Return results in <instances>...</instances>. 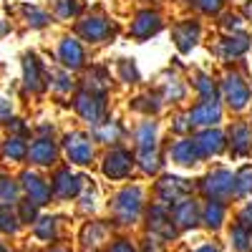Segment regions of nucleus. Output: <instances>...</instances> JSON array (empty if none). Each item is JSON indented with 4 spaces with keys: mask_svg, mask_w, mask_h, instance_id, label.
Here are the masks:
<instances>
[{
    "mask_svg": "<svg viewBox=\"0 0 252 252\" xmlns=\"http://www.w3.org/2000/svg\"><path fill=\"white\" fill-rule=\"evenodd\" d=\"M141 212V189L139 187H129L116 197L114 202V217L119 224H134L136 217Z\"/></svg>",
    "mask_w": 252,
    "mask_h": 252,
    "instance_id": "obj_1",
    "label": "nucleus"
},
{
    "mask_svg": "<svg viewBox=\"0 0 252 252\" xmlns=\"http://www.w3.org/2000/svg\"><path fill=\"white\" fill-rule=\"evenodd\" d=\"M149 229H152V235H157V237H161L166 242L177 237V224L172 220V212L164 204H154L152 207V212H149Z\"/></svg>",
    "mask_w": 252,
    "mask_h": 252,
    "instance_id": "obj_2",
    "label": "nucleus"
},
{
    "mask_svg": "<svg viewBox=\"0 0 252 252\" xmlns=\"http://www.w3.org/2000/svg\"><path fill=\"white\" fill-rule=\"evenodd\" d=\"M202 189H204L207 197H212V199L220 202V199H224V197H229L235 192V177L229 174L227 169H217V172H212L204 179Z\"/></svg>",
    "mask_w": 252,
    "mask_h": 252,
    "instance_id": "obj_3",
    "label": "nucleus"
},
{
    "mask_svg": "<svg viewBox=\"0 0 252 252\" xmlns=\"http://www.w3.org/2000/svg\"><path fill=\"white\" fill-rule=\"evenodd\" d=\"M66 154L73 164H89L91 157H94V146H91V139L86 134H68L66 136Z\"/></svg>",
    "mask_w": 252,
    "mask_h": 252,
    "instance_id": "obj_4",
    "label": "nucleus"
},
{
    "mask_svg": "<svg viewBox=\"0 0 252 252\" xmlns=\"http://www.w3.org/2000/svg\"><path fill=\"white\" fill-rule=\"evenodd\" d=\"M76 111L86 119L89 124H101V116H103V101L101 96H96L94 91L89 94H78L76 96Z\"/></svg>",
    "mask_w": 252,
    "mask_h": 252,
    "instance_id": "obj_5",
    "label": "nucleus"
},
{
    "mask_svg": "<svg viewBox=\"0 0 252 252\" xmlns=\"http://www.w3.org/2000/svg\"><path fill=\"white\" fill-rule=\"evenodd\" d=\"M224 98L227 103L232 109H245L247 106V101H250V89H247V83L240 78V76H227L224 81Z\"/></svg>",
    "mask_w": 252,
    "mask_h": 252,
    "instance_id": "obj_6",
    "label": "nucleus"
},
{
    "mask_svg": "<svg viewBox=\"0 0 252 252\" xmlns=\"http://www.w3.org/2000/svg\"><path fill=\"white\" fill-rule=\"evenodd\" d=\"M172 220L177 227L182 229H189V227H194L197 222H202V215H199V207L192 202V199H179L172 209Z\"/></svg>",
    "mask_w": 252,
    "mask_h": 252,
    "instance_id": "obj_7",
    "label": "nucleus"
},
{
    "mask_svg": "<svg viewBox=\"0 0 252 252\" xmlns=\"http://www.w3.org/2000/svg\"><path fill=\"white\" fill-rule=\"evenodd\" d=\"M187 192H189V184L184 179H177V177H166L157 187V194L164 204H177L179 199H184Z\"/></svg>",
    "mask_w": 252,
    "mask_h": 252,
    "instance_id": "obj_8",
    "label": "nucleus"
},
{
    "mask_svg": "<svg viewBox=\"0 0 252 252\" xmlns=\"http://www.w3.org/2000/svg\"><path fill=\"white\" fill-rule=\"evenodd\" d=\"M83 187V179L71 174V169H61L56 177H53V192L56 197L61 199H68V197H76Z\"/></svg>",
    "mask_w": 252,
    "mask_h": 252,
    "instance_id": "obj_9",
    "label": "nucleus"
},
{
    "mask_svg": "<svg viewBox=\"0 0 252 252\" xmlns=\"http://www.w3.org/2000/svg\"><path fill=\"white\" fill-rule=\"evenodd\" d=\"M129 169H131V154L129 152H121V149L111 152L106 157V161H103V174L111 177V179L126 177V174H129Z\"/></svg>",
    "mask_w": 252,
    "mask_h": 252,
    "instance_id": "obj_10",
    "label": "nucleus"
},
{
    "mask_svg": "<svg viewBox=\"0 0 252 252\" xmlns=\"http://www.w3.org/2000/svg\"><path fill=\"white\" fill-rule=\"evenodd\" d=\"M23 189L28 192V199L35 202L38 207H43V204L51 202V187L40 177H35V174H23Z\"/></svg>",
    "mask_w": 252,
    "mask_h": 252,
    "instance_id": "obj_11",
    "label": "nucleus"
},
{
    "mask_svg": "<svg viewBox=\"0 0 252 252\" xmlns=\"http://www.w3.org/2000/svg\"><path fill=\"white\" fill-rule=\"evenodd\" d=\"M199 157H202V152H199L197 139H184V141H177V144L172 146V159H174L177 164L192 166V164H197Z\"/></svg>",
    "mask_w": 252,
    "mask_h": 252,
    "instance_id": "obj_12",
    "label": "nucleus"
},
{
    "mask_svg": "<svg viewBox=\"0 0 252 252\" xmlns=\"http://www.w3.org/2000/svg\"><path fill=\"white\" fill-rule=\"evenodd\" d=\"M28 157L33 164H40V166H48L56 161L58 157V149H56V144L51 139H38L31 149H28Z\"/></svg>",
    "mask_w": 252,
    "mask_h": 252,
    "instance_id": "obj_13",
    "label": "nucleus"
},
{
    "mask_svg": "<svg viewBox=\"0 0 252 252\" xmlns=\"http://www.w3.org/2000/svg\"><path fill=\"white\" fill-rule=\"evenodd\" d=\"M81 35L91 40V43H98V40H103L109 33H111V26L106 23L103 18H89V20H83V23L78 26Z\"/></svg>",
    "mask_w": 252,
    "mask_h": 252,
    "instance_id": "obj_14",
    "label": "nucleus"
},
{
    "mask_svg": "<svg viewBox=\"0 0 252 252\" xmlns=\"http://www.w3.org/2000/svg\"><path fill=\"white\" fill-rule=\"evenodd\" d=\"M58 56L63 61V66H68V68H81L83 66V48L78 46V40H73V38H63L61 40Z\"/></svg>",
    "mask_w": 252,
    "mask_h": 252,
    "instance_id": "obj_15",
    "label": "nucleus"
},
{
    "mask_svg": "<svg viewBox=\"0 0 252 252\" xmlns=\"http://www.w3.org/2000/svg\"><path fill=\"white\" fill-rule=\"evenodd\" d=\"M222 116V109L217 101H202L199 106L192 111V124H199V126H207V124H217Z\"/></svg>",
    "mask_w": 252,
    "mask_h": 252,
    "instance_id": "obj_16",
    "label": "nucleus"
},
{
    "mask_svg": "<svg viewBox=\"0 0 252 252\" xmlns=\"http://www.w3.org/2000/svg\"><path fill=\"white\" fill-rule=\"evenodd\" d=\"M161 28V20L157 13H141L136 20H134V26H131V35L134 38H149L152 33H157Z\"/></svg>",
    "mask_w": 252,
    "mask_h": 252,
    "instance_id": "obj_17",
    "label": "nucleus"
},
{
    "mask_svg": "<svg viewBox=\"0 0 252 252\" xmlns=\"http://www.w3.org/2000/svg\"><path fill=\"white\" fill-rule=\"evenodd\" d=\"M106 237H109V227L101 224V222H89L81 232L83 247H91V250H96L101 242H106Z\"/></svg>",
    "mask_w": 252,
    "mask_h": 252,
    "instance_id": "obj_18",
    "label": "nucleus"
},
{
    "mask_svg": "<svg viewBox=\"0 0 252 252\" xmlns=\"http://www.w3.org/2000/svg\"><path fill=\"white\" fill-rule=\"evenodd\" d=\"M174 38H177V46L179 51H192V46L197 43V38H199V26L197 23H182L174 28Z\"/></svg>",
    "mask_w": 252,
    "mask_h": 252,
    "instance_id": "obj_19",
    "label": "nucleus"
},
{
    "mask_svg": "<svg viewBox=\"0 0 252 252\" xmlns=\"http://www.w3.org/2000/svg\"><path fill=\"white\" fill-rule=\"evenodd\" d=\"M229 247H232V252H250L252 250V229H247L245 224H235L229 229Z\"/></svg>",
    "mask_w": 252,
    "mask_h": 252,
    "instance_id": "obj_20",
    "label": "nucleus"
},
{
    "mask_svg": "<svg viewBox=\"0 0 252 252\" xmlns=\"http://www.w3.org/2000/svg\"><path fill=\"white\" fill-rule=\"evenodd\" d=\"M23 76H26V86L31 91H40V86H43V83H40V81H43V78H40V63L31 53L23 58Z\"/></svg>",
    "mask_w": 252,
    "mask_h": 252,
    "instance_id": "obj_21",
    "label": "nucleus"
},
{
    "mask_svg": "<svg viewBox=\"0 0 252 252\" xmlns=\"http://www.w3.org/2000/svg\"><path fill=\"white\" fill-rule=\"evenodd\" d=\"M250 146H252V129L247 124H237L232 129V149H235V154L245 157L250 152Z\"/></svg>",
    "mask_w": 252,
    "mask_h": 252,
    "instance_id": "obj_22",
    "label": "nucleus"
},
{
    "mask_svg": "<svg viewBox=\"0 0 252 252\" xmlns=\"http://www.w3.org/2000/svg\"><path fill=\"white\" fill-rule=\"evenodd\" d=\"M197 144H199L202 157L204 154H220L224 149V136L220 131H204V134H199Z\"/></svg>",
    "mask_w": 252,
    "mask_h": 252,
    "instance_id": "obj_23",
    "label": "nucleus"
},
{
    "mask_svg": "<svg viewBox=\"0 0 252 252\" xmlns=\"http://www.w3.org/2000/svg\"><path fill=\"white\" fill-rule=\"evenodd\" d=\"M202 222L209 227V229H220L222 222H224V204L212 199L207 207H204V212H202Z\"/></svg>",
    "mask_w": 252,
    "mask_h": 252,
    "instance_id": "obj_24",
    "label": "nucleus"
},
{
    "mask_svg": "<svg viewBox=\"0 0 252 252\" xmlns=\"http://www.w3.org/2000/svg\"><path fill=\"white\" fill-rule=\"evenodd\" d=\"M33 232L38 240H43V242H51L58 237V220L56 217H43V220H38L35 227H33Z\"/></svg>",
    "mask_w": 252,
    "mask_h": 252,
    "instance_id": "obj_25",
    "label": "nucleus"
},
{
    "mask_svg": "<svg viewBox=\"0 0 252 252\" xmlns=\"http://www.w3.org/2000/svg\"><path fill=\"white\" fill-rule=\"evenodd\" d=\"M26 154H28V146H26L23 139H18V136L8 139L5 146H3V157H8V159H13V161H20Z\"/></svg>",
    "mask_w": 252,
    "mask_h": 252,
    "instance_id": "obj_26",
    "label": "nucleus"
},
{
    "mask_svg": "<svg viewBox=\"0 0 252 252\" xmlns=\"http://www.w3.org/2000/svg\"><path fill=\"white\" fill-rule=\"evenodd\" d=\"M252 192V166H245L235 174V194L237 197H245Z\"/></svg>",
    "mask_w": 252,
    "mask_h": 252,
    "instance_id": "obj_27",
    "label": "nucleus"
},
{
    "mask_svg": "<svg viewBox=\"0 0 252 252\" xmlns=\"http://www.w3.org/2000/svg\"><path fill=\"white\" fill-rule=\"evenodd\" d=\"M18 202V184L13 179H0V207H10Z\"/></svg>",
    "mask_w": 252,
    "mask_h": 252,
    "instance_id": "obj_28",
    "label": "nucleus"
},
{
    "mask_svg": "<svg viewBox=\"0 0 252 252\" xmlns=\"http://www.w3.org/2000/svg\"><path fill=\"white\" fill-rule=\"evenodd\" d=\"M18 229H20V220H18V215H13L8 207H0V232L15 235Z\"/></svg>",
    "mask_w": 252,
    "mask_h": 252,
    "instance_id": "obj_29",
    "label": "nucleus"
},
{
    "mask_svg": "<svg viewBox=\"0 0 252 252\" xmlns=\"http://www.w3.org/2000/svg\"><path fill=\"white\" fill-rule=\"evenodd\" d=\"M139 161H141V169L149 174H154L159 169V157L154 149H139Z\"/></svg>",
    "mask_w": 252,
    "mask_h": 252,
    "instance_id": "obj_30",
    "label": "nucleus"
},
{
    "mask_svg": "<svg viewBox=\"0 0 252 252\" xmlns=\"http://www.w3.org/2000/svg\"><path fill=\"white\" fill-rule=\"evenodd\" d=\"M247 38L245 35H235V38H227L224 40V53L227 56H242L247 51Z\"/></svg>",
    "mask_w": 252,
    "mask_h": 252,
    "instance_id": "obj_31",
    "label": "nucleus"
},
{
    "mask_svg": "<svg viewBox=\"0 0 252 252\" xmlns=\"http://www.w3.org/2000/svg\"><path fill=\"white\" fill-rule=\"evenodd\" d=\"M23 13H26V18H28V23H31V26H35V28H43V26L48 23V20H51L43 10L35 8V5H26V8H23Z\"/></svg>",
    "mask_w": 252,
    "mask_h": 252,
    "instance_id": "obj_32",
    "label": "nucleus"
},
{
    "mask_svg": "<svg viewBox=\"0 0 252 252\" xmlns=\"http://www.w3.org/2000/svg\"><path fill=\"white\" fill-rule=\"evenodd\" d=\"M154 124H144L139 129V149H154Z\"/></svg>",
    "mask_w": 252,
    "mask_h": 252,
    "instance_id": "obj_33",
    "label": "nucleus"
},
{
    "mask_svg": "<svg viewBox=\"0 0 252 252\" xmlns=\"http://www.w3.org/2000/svg\"><path fill=\"white\" fill-rule=\"evenodd\" d=\"M35 215H38V204H35V202H31V199L20 202V215H18L20 222H23V224H31V222L35 220Z\"/></svg>",
    "mask_w": 252,
    "mask_h": 252,
    "instance_id": "obj_34",
    "label": "nucleus"
},
{
    "mask_svg": "<svg viewBox=\"0 0 252 252\" xmlns=\"http://www.w3.org/2000/svg\"><path fill=\"white\" fill-rule=\"evenodd\" d=\"M56 13L61 18H71L78 13V3H73V0H56Z\"/></svg>",
    "mask_w": 252,
    "mask_h": 252,
    "instance_id": "obj_35",
    "label": "nucleus"
},
{
    "mask_svg": "<svg viewBox=\"0 0 252 252\" xmlns=\"http://www.w3.org/2000/svg\"><path fill=\"white\" fill-rule=\"evenodd\" d=\"M106 252H139V250H136V245H134L131 240L119 237V240H114V242L109 245V250H106Z\"/></svg>",
    "mask_w": 252,
    "mask_h": 252,
    "instance_id": "obj_36",
    "label": "nucleus"
},
{
    "mask_svg": "<svg viewBox=\"0 0 252 252\" xmlns=\"http://www.w3.org/2000/svg\"><path fill=\"white\" fill-rule=\"evenodd\" d=\"M197 89H199V94H202L207 101H215V86H212V81H209L207 76H199V78H197Z\"/></svg>",
    "mask_w": 252,
    "mask_h": 252,
    "instance_id": "obj_37",
    "label": "nucleus"
},
{
    "mask_svg": "<svg viewBox=\"0 0 252 252\" xmlns=\"http://www.w3.org/2000/svg\"><path fill=\"white\" fill-rule=\"evenodd\" d=\"M119 134H121V129H119L116 121L109 124V126H103V129H98V139H101V141H116Z\"/></svg>",
    "mask_w": 252,
    "mask_h": 252,
    "instance_id": "obj_38",
    "label": "nucleus"
},
{
    "mask_svg": "<svg viewBox=\"0 0 252 252\" xmlns=\"http://www.w3.org/2000/svg\"><path fill=\"white\" fill-rule=\"evenodd\" d=\"M164 94H166V98L177 101V98H182V96H184V89L179 86V81H169V83L164 86Z\"/></svg>",
    "mask_w": 252,
    "mask_h": 252,
    "instance_id": "obj_39",
    "label": "nucleus"
},
{
    "mask_svg": "<svg viewBox=\"0 0 252 252\" xmlns=\"http://www.w3.org/2000/svg\"><path fill=\"white\" fill-rule=\"evenodd\" d=\"M119 66H121V76H124V81H136V78H139L136 68L131 66V61H121Z\"/></svg>",
    "mask_w": 252,
    "mask_h": 252,
    "instance_id": "obj_40",
    "label": "nucleus"
},
{
    "mask_svg": "<svg viewBox=\"0 0 252 252\" xmlns=\"http://www.w3.org/2000/svg\"><path fill=\"white\" fill-rule=\"evenodd\" d=\"M10 114H13V106H10V101L0 96V124H3V121H8V119H10Z\"/></svg>",
    "mask_w": 252,
    "mask_h": 252,
    "instance_id": "obj_41",
    "label": "nucleus"
},
{
    "mask_svg": "<svg viewBox=\"0 0 252 252\" xmlns=\"http://www.w3.org/2000/svg\"><path fill=\"white\" fill-rule=\"evenodd\" d=\"M220 5H222V0H199V8L204 13H215V10H220Z\"/></svg>",
    "mask_w": 252,
    "mask_h": 252,
    "instance_id": "obj_42",
    "label": "nucleus"
},
{
    "mask_svg": "<svg viewBox=\"0 0 252 252\" xmlns=\"http://www.w3.org/2000/svg\"><path fill=\"white\" fill-rule=\"evenodd\" d=\"M240 224H245L247 229H252V202L242 209V215H240Z\"/></svg>",
    "mask_w": 252,
    "mask_h": 252,
    "instance_id": "obj_43",
    "label": "nucleus"
},
{
    "mask_svg": "<svg viewBox=\"0 0 252 252\" xmlns=\"http://www.w3.org/2000/svg\"><path fill=\"white\" fill-rule=\"evenodd\" d=\"M56 89H58V91H66V89H68V78L63 76V73L56 76Z\"/></svg>",
    "mask_w": 252,
    "mask_h": 252,
    "instance_id": "obj_44",
    "label": "nucleus"
},
{
    "mask_svg": "<svg viewBox=\"0 0 252 252\" xmlns=\"http://www.w3.org/2000/svg\"><path fill=\"white\" fill-rule=\"evenodd\" d=\"M144 252H161V247L157 245V240H146V245H144Z\"/></svg>",
    "mask_w": 252,
    "mask_h": 252,
    "instance_id": "obj_45",
    "label": "nucleus"
},
{
    "mask_svg": "<svg viewBox=\"0 0 252 252\" xmlns=\"http://www.w3.org/2000/svg\"><path fill=\"white\" fill-rule=\"evenodd\" d=\"M194 252H220V247H217V245H202V247H197Z\"/></svg>",
    "mask_w": 252,
    "mask_h": 252,
    "instance_id": "obj_46",
    "label": "nucleus"
},
{
    "mask_svg": "<svg viewBox=\"0 0 252 252\" xmlns=\"http://www.w3.org/2000/svg\"><path fill=\"white\" fill-rule=\"evenodd\" d=\"M5 31H8V28H5V23L0 20V35H5Z\"/></svg>",
    "mask_w": 252,
    "mask_h": 252,
    "instance_id": "obj_47",
    "label": "nucleus"
},
{
    "mask_svg": "<svg viewBox=\"0 0 252 252\" xmlns=\"http://www.w3.org/2000/svg\"><path fill=\"white\" fill-rule=\"evenodd\" d=\"M51 252H71V250H66V247H56V250H51Z\"/></svg>",
    "mask_w": 252,
    "mask_h": 252,
    "instance_id": "obj_48",
    "label": "nucleus"
},
{
    "mask_svg": "<svg viewBox=\"0 0 252 252\" xmlns=\"http://www.w3.org/2000/svg\"><path fill=\"white\" fill-rule=\"evenodd\" d=\"M247 15L252 18V0H250V3H247Z\"/></svg>",
    "mask_w": 252,
    "mask_h": 252,
    "instance_id": "obj_49",
    "label": "nucleus"
},
{
    "mask_svg": "<svg viewBox=\"0 0 252 252\" xmlns=\"http://www.w3.org/2000/svg\"><path fill=\"white\" fill-rule=\"evenodd\" d=\"M0 252H8V247H5L3 242H0Z\"/></svg>",
    "mask_w": 252,
    "mask_h": 252,
    "instance_id": "obj_50",
    "label": "nucleus"
},
{
    "mask_svg": "<svg viewBox=\"0 0 252 252\" xmlns=\"http://www.w3.org/2000/svg\"><path fill=\"white\" fill-rule=\"evenodd\" d=\"M91 252H96V250H91Z\"/></svg>",
    "mask_w": 252,
    "mask_h": 252,
    "instance_id": "obj_51",
    "label": "nucleus"
}]
</instances>
